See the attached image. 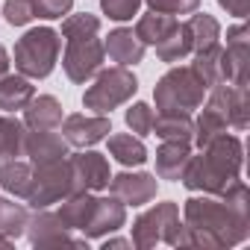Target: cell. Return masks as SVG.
<instances>
[{"label": "cell", "mask_w": 250, "mask_h": 250, "mask_svg": "<svg viewBox=\"0 0 250 250\" xmlns=\"http://www.w3.org/2000/svg\"><path fill=\"white\" fill-rule=\"evenodd\" d=\"M183 244L203 247H229L247 238V215L235 212L215 197H188L186 200Z\"/></svg>", "instance_id": "6da1fadb"}, {"label": "cell", "mask_w": 250, "mask_h": 250, "mask_svg": "<svg viewBox=\"0 0 250 250\" xmlns=\"http://www.w3.org/2000/svg\"><path fill=\"white\" fill-rule=\"evenodd\" d=\"M238 171H241V142L224 133L215 142H209L200 156H188L180 180L188 191L218 194L238 177Z\"/></svg>", "instance_id": "7a4b0ae2"}, {"label": "cell", "mask_w": 250, "mask_h": 250, "mask_svg": "<svg viewBox=\"0 0 250 250\" xmlns=\"http://www.w3.org/2000/svg\"><path fill=\"white\" fill-rule=\"evenodd\" d=\"M59 53H62L59 33L50 27H39V30L24 33L15 42V68L27 80H44L56 68Z\"/></svg>", "instance_id": "3957f363"}, {"label": "cell", "mask_w": 250, "mask_h": 250, "mask_svg": "<svg viewBox=\"0 0 250 250\" xmlns=\"http://www.w3.org/2000/svg\"><path fill=\"white\" fill-rule=\"evenodd\" d=\"M206 85L203 80L188 68H171L159 83H156V109H174V112H191V109H200L203 106V97H206Z\"/></svg>", "instance_id": "277c9868"}, {"label": "cell", "mask_w": 250, "mask_h": 250, "mask_svg": "<svg viewBox=\"0 0 250 250\" xmlns=\"http://www.w3.org/2000/svg\"><path fill=\"white\" fill-rule=\"evenodd\" d=\"M136 88H139V83H136L133 71L124 68V65H115L109 71H97V80L83 94V106L97 112V115H106L115 106L127 103L136 94Z\"/></svg>", "instance_id": "5b68a950"}, {"label": "cell", "mask_w": 250, "mask_h": 250, "mask_svg": "<svg viewBox=\"0 0 250 250\" xmlns=\"http://www.w3.org/2000/svg\"><path fill=\"white\" fill-rule=\"evenodd\" d=\"M159 241H165L171 247L183 244V224H180L177 203H156L133 224V244L136 247H153Z\"/></svg>", "instance_id": "8992f818"}, {"label": "cell", "mask_w": 250, "mask_h": 250, "mask_svg": "<svg viewBox=\"0 0 250 250\" xmlns=\"http://www.w3.org/2000/svg\"><path fill=\"white\" fill-rule=\"evenodd\" d=\"M68 191H71V165H68V156H65L59 162H42V165H36L24 200L33 209H47L50 203H59Z\"/></svg>", "instance_id": "52a82bcc"}, {"label": "cell", "mask_w": 250, "mask_h": 250, "mask_svg": "<svg viewBox=\"0 0 250 250\" xmlns=\"http://www.w3.org/2000/svg\"><path fill=\"white\" fill-rule=\"evenodd\" d=\"M103 56H106L103 42H97L94 36L77 39V42H68V47L62 53V68L71 83H88L103 68Z\"/></svg>", "instance_id": "ba28073f"}, {"label": "cell", "mask_w": 250, "mask_h": 250, "mask_svg": "<svg viewBox=\"0 0 250 250\" xmlns=\"http://www.w3.org/2000/svg\"><path fill=\"white\" fill-rule=\"evenodd\" d=\"M247 36L250 33L244 24L227 30V50H221L224 83L241 85V88H247V80H250V42H247Z\"/></svg>", "instance_id": "9c48e42d"}, {"label": "cell", "mask_w": 250, "mask_h": 250, "mask_svg": "<svg viewBox=\"0 0 250 250\" xmlns=\"http://www.w3.org/2000/svg\"><path fill=\"white\" fill-rule=\"evenodd\" d=\"M71 165V191H100L109 186V162L103 153L83 150L68 153Z\"/></svg>", "instance_id": "30bf717a"}, {"label": "cell", "mask_w": 250, "mask_h": 250, "mask_svg": "<svg viewBox=\"0 0 250 250\" xmlns=\"http://www.w3.org/2000/svg\"><path fill=\"white\" fill-rule=\"evenodd\" d=\"M62 139L71 145V147H91L97 142H103L109 133H112V121L106 115H68L62 124Z\"/></svg>", "instance_id": "8fae6325"}, {"label": "cell", "mask_w": 250, "mask_h": 250, "mask_svg": "<svg viewBox=\"0 0 250 250\" xmlns=\"http://www.w3.org/2000/svg\"><path fill=\"white\" fill-rule=\"evenodd\" d=\"M209 106H215L229 127L235 130H247L250 124V106H247V88L241 85H229V83H218L209 88Z\"/></svg>", "instance_id": "7c38bea8"}, {"label": "cell", "mask_w": 250, "mask_h": 250, "mask_svg": "<svg viewBox=\"0 0 250 250\" xmlns=\"http://www.w3.org/2000/svg\"><path fill=\"white\" fill-rule=\"evenodd\" d=\"M109 191L124 206H145L156 197V177L153 174H130L124 171L118 177H109Z\"/></svg>", "instance_id": "4fadbf2b"}, {"label": "cell", "mask_w": 250, "mask_h": 250, "mask_svg": "<svg viewBox=\"0 0 250 250\" xmlns=\"http://www.w3.org/2000/svg\"><path fill=\"white\" fill-rule=\"evenodd\" d=\"M27 235L36 247H53V244H85V241H74L68 235V227L59 221V215L36 209V215L27 221Z\"/></svg>", "instance_id": "5bb4252c"}, {"label": "cell", "mask_w": 250, "mask_h": 250, "mask_svg": "<svg viewBox=\"0 0 250 250\" xmlns=\"http://www.w3.org/2000/svg\"><path fill=\"white\" fill-rule=\"evenodd\" d=\"M124 221H127V209H124V203L118 197H94V209H91V218L83 227V232L88 238H100L106 232L121 229Z\"/></svg>", "instance_id": "9a60e30c"}, {"label": "cell", "mask_w": 250, "mask_h": 250, "mask_svg": "<svg viewBox=\"0 0 250 250\" xmlns=\"http://www.w3.org/2000/svg\"><path fill=\"white\" fill-rule=\"evenodd\" d=\"M68 142L56 130H30L24 139V156L33 159V165L42 162H59L68 156Z\"/></svg>", "instance_id": "2e32d148"}, {"label": "cell", "mask_w": 250, "mask_h": 250, "mask_svg": "<svg viewBox=\"0 0 250 250\" xmlns=\"http://www.w3.org/2000/svg\"><path fill=\"white\" fill-rule=\"evenodd\" d=\"M103 50H106V56H109L112 62H118V65H124V68H130V65H136V62L145 59V44L139 42V36H136L133 30H124V27L109 33Z\"/></svg>", "instance_id": "e0dca14e"}, {"label": "cell", "mask_w": 250, "mask_h": 250, "mask_svg": "<svg viewBox=\"0 0 250 250\" xmlns=\"http://www.w3.org/2000/svg\"><path fill=\"white\" fill-rule=\"evenodd\" d=\"M62 124V103L50 94L33 97L24 106V127L27 130H59Z\"/></svg>", "instance_id": "ac0fdd59"}, {"label": "cell", "mask_w": 250, "mask_h": 250, "mask_svg": "<svg viewBox=\"0 0 250 250\" xmlns=\"http://www.w3.org/2000/svg\"><path fill=\"white\" fill-rule=\"evenodd\" d=\"M188 156H191L188 142H183V139L162 142V147L156 150V174H159V180H180Z\"/></svg>", "instance_id": "d6986e66"}, {"label": "cell", "mask_w": 250, "mask_h": 250, "mask_svg": "<svg viewBox=\"0 0 250 250\" xmlns=\"http://www.w3.org/2000/svg\"><path fill=\"white\" fill-rule=\"evenodd\" d=\"M33 97H36V88L24 74H3L0 77V109L3 112H21Z\"/></svg>", "instance_id": "ffe728a7"}, {"label": "cell", "mask_w": 250, "mask_h": 250, "mask_svg": "<svg viewBox=\"0 0 250 250\" xmlns=\"http://www.w3.org/2000/svg\"><path fill=\"white\" fill-rule=\"evenodd\" d=\"M150 133H156L162 142L168 139H183L188 142L191 133H194V121H191V112H174V109H162L153 115V127Z\"/></svg>", "instance_id": "44dd1931"}, {"label": "cell", "mask_w": 250, "mask_h": 250, "mask_svg": "<svg viewBox=\"0 0 250 250\" xmlns=\"http://www.w3.org/2000/svg\"><path fill=\"white\" fill-rule=\"evenodd\" d=\"M59 221L68 227V229H83L91 218V209H94V197L91 191H68L62 200H59Z\"/></svg>", "instance_id": "7402d4cb"}, {"label": "cell", "mask_w": 250, "mask_h": 250, "mask_svg": "<svg viewBox=\"0 0 250 250\" xmlns=\"http://www.w3.org/2000/svg\"><path fill=\"white\" fill-rule=\"evenodd\" d=\"M106 139H109V153L121 165L133 168V165H145L147 162V147H145V142L139 136H133V133H115V136H106Z\"/></svg>", "instance_id": "603a6c76"}, {"label": "cell", "mask_w": 250, "mask_h": 250, "mask_svg": "<svg viewBox=\"0 0 250 250\" xmlns=\"http://www.w3.org/2000/svg\"><path fill=\"white\" fill-rule=\"evenodd\" d=\"M156 47V56L162 59V62H183L191 50H194V44H191V33H188V27L186 24H174V30L159 42V44H153Z\"/></svg>", "instance_id": "cb8c5ba5"}, {"label": "cell", "mask_w": 250, "mask_h": 250, "mask_svg": "<svg viewBox=\"0 0 250 250\" xmlns=\"http://www.w3.org/2000/svg\"><path fill=\"white\" fill-rule=\"evenodd\" d=\"M24 139L27 127L18 118H0V162H9L24 156Z\"/></svg>", "instance_id": "d4e9b609"}, {"label": "cell", "mask_w": 250, "mask_h": 250, "mask_svg": "<svg viewBox=\"0 0 250 250\" xmlns=\"http://www.w3.org/2000/svg\"><path fill=\"white\" fill-rule=\"evenodd\" d=\"M229 130V124H227V118L215 109V106H206L203 112H200V118L194 121V133H191V139L197 142V147L203 150L209 142H215L218 136H224Z\"/></svg>", "instance_id": "484cf974"}, {"label": "cell", "mask_w": 250, "mask_h": 250, "mask_svg": "<svg viewBox=\"0 0 250 250\" xmlns=\"http://www.w3.org/2000/svg\"><path fill=\"white\" fill-rule=\"evenodd\" d=\"M174 24H177V18L174 15H162V12H147V15H142L139 18V24H136V36H139V42L147 47V44H159L171 30H174Z\"/></svg>", "instance_id": "4316f807"}, {"label": "cell", "mask_w": 250, "mask_h": 250, "mask_svg": "<svg viewBox=\"0 0 250 250\" xmlns=\"http://www.w3.org/2000/svg\"><path fill=\"white\" fill-rule=\"evenodd\" d=\"M30 180H33V168L21 159H9V162L0 165V188L6 194L24 197L27 188H30Z\"/></svg>", "instance_id": "83f0119b"}, {"label": "cell", "mask_w": 250, "mask_h": 250, "mask_svg": "<svg viewBox=\"0 0 250 250\" xmlns=\"http://www.w3.org/2000/svg\"><path fill=\"white\" fill-rule=\"evenodd\" d=\"M191 71L203 80L206 88L224 83V71H221V47L212 44V47H206V50H197V56H194V62H191Z\"/></svg>", "instance_id": "f1b7e54d"}, {"label": "cell", "mask_w": 250, "mask_h": 250, "mask_svg": "<svg viewBox=\"0 0 250 250\" xmlns=\"http://www.w3.org/2000/svg\"><path fill=\"white\" fill-rule=\"evenodd\" d=\"M186 27H188V33H191V44H194V53L197 50H206V47H212V44H218V36H221V27H218V21L212 18V15H191L188 21H186Z\"/></svg>", "instance_id": "f546056e"}, {"label": "cell", "mask_w": 250, "mask_h": 250, "mask_svg": "<svg viewBox=\"0 0 250 250\" xmlns=\"http://www.w3.org/2000/svg\"><path fill=\"white\" fill-rule=\"evenodd\" d=\"M27 209L15 200H6V197H0V232L9 235V238H18L27 232Z\"/></svg>", "instance_id": "4dcf8cb0"}, {"label": "cell", "mask_w": 250, "mask_h": 250, "mask_svg": "<svg viewBox=\"0 0 250 250\" xmlns=\"http://www.w3.org/2000/svg\"><path fill=\"white\" fill-rule=\"evenodd\" d=\"M97 33H100V18H97V15L83 12V15H68V18L62 21V36H65V42L91 39V36H97Z\"/></svg>", "instance_id": "1f68e13d"}, {"label": "cell", "mask_w": 250, "mask_h": 250, "mask_svg": "<svg viewBox=\"0 0 250 250\" xmlns=\"http://www.w3.org/2000/svg\"><path fill=\"white\" fill-rule=\"evenodd\" d=\"M153 109L147 106V103H133L130 109H127V127L136 133V136H147L150 133V127H153Z\"/></svg>", "instance_id": "d6a6232c"}, {"label": "cell", "mask_w": 250, "mask_h": 250, "mask_svg": "<svg viewBox=\"0 0 250 250\" xmlns=\"http://www.w3.org/2000/svg\"><path fill=\"white\" fill-rule=\"evenodd\" d=\"M142 0H100V9L112 18V21H130L139 15Z\"/></svg>", "instance_id": "836d02e7"}, {"label": "cell", "mask_w": 250, "mask_h": 250, "mask_svg": "<svg viewBox=\"0 0 250 250\" xmlns=\"http://www.w3.org/2000/svg\"><path fill=\"white\" fill-rule=\"evenodd\" d=\"M3 15L12 27H24L36 18L33 12V0H6V6H3Z\"/></svg>", "instance_id": "e575fe53"}, {"label": "cell", "mask_w": 250, "mask_h": 250, "mask_svg": "<svg viewBox=\"0 0 250 250\" xmlns=\"http://www.w3.org/2000/svg\"><path fill=\"white\" fill-rule=\"evenodd\" d=\"M71 6H74V0H33V12H36V18H47V21L68 15Z\"/></svg>", "instance_id": "d590c367"}, {"label": "cell", "mask_w": 250, "mask_h": 250, "mask_svg": "<svg viewBox=\"0 0 250 250\" xmlns=\"http://www.w3.org/2000/svg\"><path fill=\"white\" fill-rule=\"evenodd\" d=\"M153 12H162V15H188L200 6V0H147Z\"/></svg>", "instance_id": "8d00e7d4"}, {"label": "cell", "mask_w": 250, "mask_h": 250, "mask_svg": "<svg viewBox=\"0 0 250 250\" xmlns=\"http://www.w3.org/2000/svg\"><path fill=\"white\" fill-rule=\"evenodd\" d=\"M218 3L235 18H247V12H250V0H218Z\"/></svg>", "instance_id": "74e56055"}, {"label": "cell", "mask_w": 250, "mask_h": 250, "mask_svg": "<svg viewBox=\"0 0 250 250\" xmlns=\"http://www.w3.org/2000/svg\"><path fill=\"white\" fill-rule=\"evenodd\" d=\"M9 65H12V62H9V53H6L3 47H0V77L9 74Z\"/></svg>", "instance_id": "f35d334b"}, {"label": "cell", "mask_w": 250, "mask_h": 250, "mask_svg": "<svg viewBox=\"0 0 250 250\" xmlns=\"http://www.w3.org/2000/svg\"><path fill=\"white\" fill-rule=\"evenodd\" d=\"M103 247H106V250H109V247H133V241H124V238H106Z\"/></svg>", "instance_id": "ab89813d"}, {"label": "cell", "mask_w": 250, "mask_h": 250, "mask_svg": "<svg viewBox=\"0 0 250 250\" xmlns=\"http://www.w3.org/2000/svg\"><path fill=\"white\" fill-rule=\"evenodd\" d=\"M12 244V238L9 235H3V232H0V247H9Z\"/></svg>", "instance_id": "60d3db41"}]
</instances>
